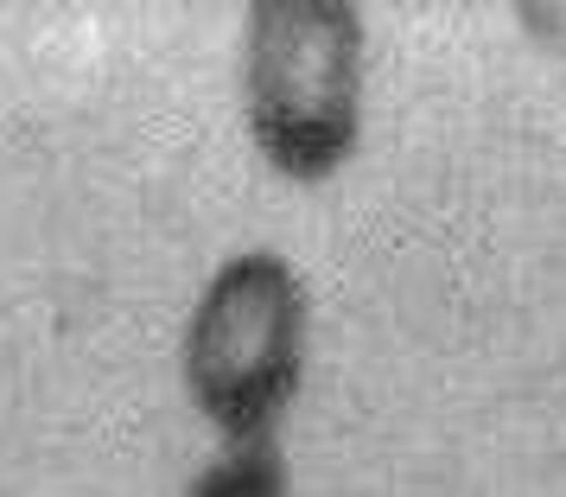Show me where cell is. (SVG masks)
I'll use <instances>...</instances> for the list:
<instances>
[{
  "mask_svg": "<svg viewBox=\"0 0 566 497\" xmlns=\"http://www.w3.org/2000/svg\"><path fill=\"white\" fill-rule=\"evenodd\" d=\"M185 497H293L281 446H223V459H210Z\"/></svg>",
  "mask_w": 566,
  "mask_h": 497,
  "instance_id": "3",
  "label": "cell"
},
{
  "mask_svg": "<svg viewBox=\"0 0 566 497\" xmlns=\"http://www.w3.org/2000/svg\"><path fill=\"white\" fill-rule=\"evenodd\" d=\"M306 370V288L286 256L242 249L205 281L179 332V376L223 446H274Z\"/></svg>",
  "mask_w": 566,
  "mask_h": 497,
  "instance_id": "2",
  "label": "cell"
},
{
  "mask_svg": "<svg viewBox=\"0 0 566 497\" xmlns=\"http://www.w3.org/2000/svg\"><path fill=\"white\" fill-rule=\"evenodd\" d=\"M242 115L281 179H332L363 134V13L350 0H255Z\"/></svg>",
  "mask_w": 566,
  "mask_h": 497,
  "instance_id": "1",
  "label": "cell"
}]
</instances>
